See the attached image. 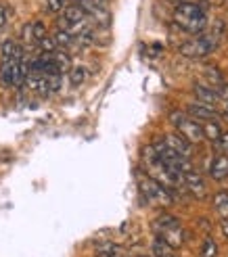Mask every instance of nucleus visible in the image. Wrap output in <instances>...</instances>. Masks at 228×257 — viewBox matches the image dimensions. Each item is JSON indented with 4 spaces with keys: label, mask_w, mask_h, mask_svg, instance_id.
Returning <instances> with one entry per match:
<instances>
[{
    "label": "nucleus",
    "mask_w": 228,
    "mask_h": 257,
    "mask_svg": "<svg viewBox=\"0 0 228 257\" xmlns=\"http://www.w3.org/2000/svg\"><path fill=\"white\" fill-rule=\"evenodd\" d=\"M174 23L186 34L199 36L207 28V15L197 3H178L174 9Z\"/></svg>",
    "instance_id": "1"
},
{
    "label": "nucleus",
    "mask_w": 228,
    "mask_h": 257,
    "mask_svg": "<svg viewBox=\"0 0 228 257\" xmlns=\"http://www.w3.org/2000/svg\"><path fill=\"white\" fill-rule=\"evenodd\" d=\"M222 36H224V25H222V21H218L213 32L195 36L193 40H186L184 44H180L178 50H180V55L186 57V59H203L218 48Z\"/></svg>",
    "instance_id": "2"
},
{
    "label": "nucleus",
    "mask_w": 228,
    "mask_h": 257,
    "mask_svg": "<svg viewBox=\"0 0 228 257\" xmlns=\"http://www.w3.org/2000/svg\"><path fill=\"white\" fill-rule=\"evenodd\" d=\"M153 232L155 238L166 242L172 249H180L184 245V230L180 226V220H176L172 215H159L153 222Z\"/></svg>",
    "instance_id": "3"
},
{
    "label": "nucleus",
    "mask_w": 228,
    "mask_h": 257,
    "mask_svg": "<svg viewBox=\"0 0 228 257\" xmlns=\"http://www.w3.org/2000/svg\"><path fill=\"white\" fill-rule=\"evenodd\" d=\"M138 188H141L143 197L151 203V205H159V207H170L172 205V195L170 190L159 184V180L151 178V176H145V174H138Z\"/></svg>",
    "instance_id": "4"
},
{
    "label": "nucleus",
    "mask_w": 228,
    "mask_h": 257,
    "mask_svg": "<svg viewBox=\"0 0 228 257\" xmlns=\"http://www.w3.org/2000/svg\"><path fill=\"white\" fill-rule=\"evenodd\" d=\"M170 121L176 127V132L180 136H184L191 145H197L203 140V132H201V123H197V119H193L191 115H186L184 111H172L170 113Z\"/></svg>",
    "instance_id": "5"
},
{
    "label": "nucleus",
    "mask_w": 228,
    "mask_h": 257,
    "mask_svg": "<svg viewBox=\"0 0 228 257\" xmlns=\"http://www.w3.org/2000/svg\"><path fill=\"white\" fill-rule=\"evenodd\" d=\"M25 78H28V61L25 59L3 61V67H0V80H3V84L21 88L25 86Z\"/></svg>",
    "instance_id": "6"
},
{
    "label": "nucleus",
    "mask_w": 228,
    "mask_h": 257,
    "mask_svg": "<svg viewBox=\"0 0 228 257\" xmlns=\"http://www.w3.org/2000/svg\"><path fill=\"white\" fill-rule=\"evenodd\" d=\"M182 182L186 184V188H188V192L195 197V199H203L205 195H207V188H205V180L201 178L197 172H193V170H186L184 174H182Z\"/></svg>",
    "instance_id": "7"
},
{
    "label": "nucleus",
    "mask_w": 228,
    "mask_h": 257,
    "mask_svg": "<svg viewBox=\"0 0 228 257\" xmlns=\"http://www.w3.org/2000/svg\"><path fill=\"white\" fill-rule=\"evenodd\" d=\"M44 36H48V32H46V25L42 21H32V23L25 25L23 32H21V38H23L25 44H38Z\"/></svg>",
    "instance_id": "8"
},
{
    "label": "nucleus",
    "mask_w": 228,
    "mask_h": 257,
    "mask_svg": "<svg viewBox=\"0 0 228 257\" xmlns=\"http://www.w3.org/2000/svg\"><path fill=\"white\" fill-rule=\"evenodd\" d=\"M163 143H166L172 151H176L178 155H182V157H188L193 153V145L188 143V140L184 138V136H180L178 132H172V134H166L163 136Z\"/></svg>",
    "instance_id": "9"
},
{
    "label": "nucleus",
    "mask_w": 228,
    "mask_h": 257,
    "mask_svg": "<svg viewBox=\"0 0 228 257\" xmlns=\"http://www.w3.org/2000/svg\"><path fill=\"white\" fill-rule=\"evenodd\" d=\"M186 115H191L193 119H201V121H216L218 119L216 109L203 105V102H193V105H188Z\"/></svg>",
    "instance_id": "10"
},
{
    "label": "nucleus",
    "mask_w": 228,
    "mask_h": 257,
    "mask_svg": "<svg viewBox=\"0 0 228 257\" xmlns=\"http://www.w3.org/2000/svg\"><path fill=\"white\" fill-rule=\"evenodd\" d=\"M78 7L86 11V15H92L96 19H107L109 0H78Z\"/></svg>",
    "instance_id": "11"
},
{
    "label": "nucleus",
    "mask_w": 228,
    "mask_h": 257,
    "mask_svg": "<svg viewBox=\"0 0 228 257\" xmlns=\"http://www.w3.org/2000/svg\"><path fill=\"white\" fill-rule=\"evenodd\" d=\"M193 90H195V96L199 98V102H203V105H207V107H216L218 102H220L218 92H216L213 88H209V86L195 84V86H193Z\"/></svg>",
    "instance_id": "12"
},
{
    "label": "nucleus",
    "mask_w": 228,
    "mask_h": 257,
    "mask_svg": "<svg viewBox=\"0 0 228 257\" xmlns=\"http://www.w3.org/2000/svg\"><path fill=\"white\" fill-rule=\"evenodd\" d=\"M209 176H211V180H216V182H222V180L228 178V157L226 155H218L213 159Z\"/></svg>",
    "instance_id": "13"
},
{
    "label": "nucleus",
    "mask_w": 228,
    "mask_h": 257,
    "mask_svg": "<svg viewBox=\"0 0 228 257\" xmlns=\"http://www.w3.org/2000/svg\"><path fill=\"white\" fill-rule=\"evenodd\" d=\"M0 57H3V61L23 59V48L15 40H5L3 44H0Z\"/></svg>",
    "instance_id": "14"
},
{
    "label": "nucleus",
    "mask_w": 228,
    "mask_h": 257,
    "mask_svg": "<svg viewBox=\"0 0 228 257\" xmlns=\"http://www.w3.org/2000/svg\"><path fill=\"white\" fill-rule=\"evenodd\" d=\"M201 132H203V138L211 140V143H218L220 136H222V130L216 121H203L201 123Z\"/></svg>",
    "instance_id": "15"
},
{
    "label": "nucleus",
    "mask_w": 228,
    "mask_h": 257,
    "mask_svg": "<svg viewBox=\"0 0 228 257\" xmlns=\"http://www.w3.org/2000/svg\"><path fill=\"white\" fill-rule=\"evenodd\" d=\"M53 38H55V42H57V48H59V50L71 48V46H73V42H75V36H73V34H69L67 30H57Z\"/></svg>",
    "instance_id": "16"
},
{
    "label": "nucleus",
    "mask_w": 228,
    "mask_h": 257,
    "mask_svg": "<svg viewBox=\"0 0 228 257\" xmlns=\"http://www.w3.org/2000/svg\"><path fill=\"white\" fill-rule=\"evenodd\" d=\"M151 257H178L176 255V249H172V247H168L166 242H161L159 238H155L153 240V245H151Z\"/></svg>",
    "instance_id": "17"
},
{
    "label": "nucleus",
    "mask_w": 228,
    "mask_h": 257,
    "mask_svg": "<svg viewBox=\"0 0 228 257\" xmlns=\"http://www.w3.org/2000/svg\"><path fill=\"white\" fill-rule=\"evenodd\" d=\"M213 207L222 215V220L228 217V190H220L213 195Z\"/></svg>",
    "instance_id": "18"
},
{
    "label": "nucleus",
    "mask_w": 228,
    "mask_h": 257,
    "mask_svg": "<svg viewBox=\"0 0 228 257\" xmlns=\"http://www.w3.org/2000/svg\"><path fill=\"white\" fill-rule=\"evenodd\" d=\"M53 61L57 63V67L61 69V73H65L71 69V59L67 53H63V50H55L53 53Z\"/></svg>",
    "instance_id": "19"
},
{
    "label": "nucleus",
    "mask_w": 228,
    "mask_h": 257,
    "mask_svg": "<svg viewBox=\"0 0 228 257\" xmlns=\"http://www.w3.org/2000/svg\"><path fill=\"white\" fill-rule=\"evenodd\" d=\"M205 78H207V82H209V88H213V90L224 84V78H222V73H220L218 67H207V69H205Z\"/></svg>",
    "instance_id": "20"
},
{
    "label": "nucleus",
    "mask_w": 228,
    "mask_h": 257,
    "mask_svg": "<svg viewBox=\"0 0 228 257\" xmlns=\"http://www.w3.org/2000/svg\"><path fill=\"white\" fill-rule=\"evenodd\" d=\"M69 82H71V86H82L84 82H86V69L84 67H71L69 71Z\"/></svg>",
    "instance_id": "21"
},
{
    "label": "nucleus",
    "mask_w": 228,
    "mask_h": 257,
    "mask_svg": "<svg viewBox=\"0 0 228 257\" xmlns=\"http://www.w3.org/2000/svg\"><path fill=\"white\" fill-rule=\"evenodd\" d=\"M201 257H218V245L211 236H207L201 245Z\"/></svg>",
    "instance_id": "22"
},
{
    "label": "nucleus",
    "mask_w": 228,
    "mask_h": 257,
    "mask_svg": "<svg viewBox=\"0 0 228 257\" xmlns=\"http://www.w3.org/2000/svg\"><path fill=\"white\" fill-rule=\"evenodd\" d=\"M38 46L42 48V53H55V50H59L57 48V42H55V38L53 36H44L40 42H38Z\"/></svg>",
    "instance_id": "23"
},
{
    "label": "nucleus",
    "mask_w": 228,
    "mask_h": 257,
    "mask_svg": "<svg viewBox=\"0 0 228 257\" xmlns=\"http://www.w3.org/2000/svg\"><path fill=\"white\" fill-rule=\"evenodd\" d=\"M67 7L65 0H46V9L48 13H63V9Z\"/></svg>",
    "instance_id": "24"
},
{
    "label": "nucleus",
    "mask_w": 228,
    "mask_h": 257,
    "mask_svg": "<svg viewBox=\"0 0 228 257\" xmlns=\"http://www.w3.org/2000/svg\"><path fill=\"white\" fill-rule=\"evenodd\" d=\"M7 21H9V11H7V7L0 5V30L7 25Z\"/></svg>",
    "instance_id": "25"
},
{
    "label": "nucleus",
    "mask_w": 228,
    "mask_h": 257,
    "mask_svg": "<svg viewBox=\"0 0 228 257\" xmlns=\"http://www.w3.org/2000/svg\"><path fill=\"white\" fill-rule=\"evenodd\" d=\"M218 88H220V90H216V92H218V96L228 100V84H222V86H218Z\"/></svg>",
    "instance_id": "26"
},
{
    "label": "nucleus",
    "mask_w": 228,
    "mask_h": 257,
    "mask_svg": "<svg viewBox=\"0 0 228 257\" xmlns=\"http://www.w3.org/2000/svg\"><path fill=\"white\" fill-rule=\"evenodd\" d=\"M220 228H222V234H224V236L228 238V217H224V220H222Z\"/></svg>",
    "instance_id": "27"
},
{
    "label": "nucleus",
    "mask_w": 228,
    "mask_h": 257,
    "mask_svg": "<svg viewBox=\"0 0 228 257\" xmlns=\"http://www.w3.org/2000/svg\"><path fill=\"white\" fill-rule=\"evenodd\" d=\"M218 143H222V147L228 151V132H226V134L222 132V136H220V140H218Z\"/></svg>",
    "instance_id": "28"
},
{
    "label": "nucleus",
    "mask_w": 228,
    "mask_h": 257,
    "mask_svg": "<svg viewBox=\"0 0 228 257\" xmlns=\"http://www.w3.org/2000/svg\"><path fill=\"white\" fill-rule=\"evenodd\" d=\"M172 3H176V5H178V3H184V0H172Z\"/></svg>",
    "instance_id": "29"
},
{
    "label": "nucleus",
    "mask_w": 228,
    "mask_h": 257,
    "mask_svg": "<svg viewBox=\"0 0 228 257\" xmlns=\"http://www.w3.org/2000/svg\"><path fill=\"white\" fill-rule=\"evenodd\" d=\"M134 257H147V255H134Z\"/></svg>",
    "instance_id": "30"
},
{
    "label": "nucleus",
    "mask_w": 228,
    "mask_h": 257,
    "mask_svg": "<svg viewBox=\"0 0 228 257\" xmlns=\"http://www.w3.org/2000/svg\"><path fill=\"white\" fill-rule=\"evenodd\" d=\"M226 111H228V100H226Z\"/></svg>",
    "instance_id": "31"
}]
</instances>
